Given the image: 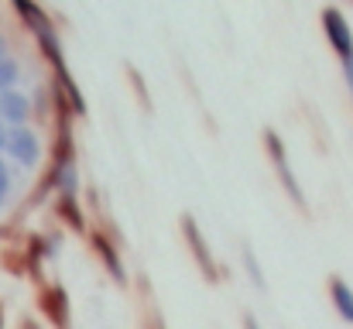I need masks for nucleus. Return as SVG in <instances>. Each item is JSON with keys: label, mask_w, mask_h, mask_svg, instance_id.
Segmentation results:
<instances>
[{"label": "nucleus", "mask_w": 353, "mask_h": 329, "mask_svg": "<svg viewBox=\"0 0 353 329\" xmlns=\"http://www.w3.org/2000/svg\"><path fill=\"white\" fill-rule=\"evenodd\" d=\"M330 292H333V306H336V312H340L347 323H353V288L347 285V281L333 278V281H330Z\"/></svg>", "instance_id": "obj_6"}, {"label": "nucleus", "mask_w": 353, "mask_h": 329, "mask_svg": "<svg viewBox=\"0 0 353 329\" xmlns=\"http://www.w3.org/2000/svg\"><path fill=\"white\" fill-rule=\"evenodd\" d=\"M343 76H347V83H350V90H353V59L343 62Z\"/></svg>", "instance_id": "obj_10"}, {"label": "nucleus", "mask_w": 353, "mask_h": 329, "mask_svg": "<svg viewBox=\"0 0 353 329\" xmlns=\"http://www.w3.org/2000/svg\"><path fill=\"white\" fill-rule=\"evenodd\" d=\"M28 97L24 93H0V120L3 123H14V127H21L24 120H28Z\"/></svg>", "instance_id": "obj_5"}, {"label": "nucleus", "mask_w": 353, "mask_h": 329, "mask_svg": "<svg viewBox=\"0 0 353 329\" xmlns=\"http://www.w3.org/2000/svg\"><path fill=\"white\" fill-rule=\"evenodd\" d=\"M323 31H326L330 45L336 48L340 62L353 59V31H350V24H347V17H343L336 7H326V10H323Z\"/></svg>", "instance_id": "obj_1"}, {"label": "nucleus", "mask_w": 353, "mask_h": 329, "mask_svg": "<svg viewBox=\"0 0 353 329\" xmlns=\"http://www.w3.org/2000/svg\"><path fill=\"white\" fill-rule=\"evenodd\" d=\"M3 144H7V123L0 120V148H3Z\"/></svg>", "instance_id": "obj_11"}, {"label": "nucleus", "mask_w": 353, "mask_h": 329, "mask_svg": "<svg viewBox=\"0 0 353 329\" xmlns=\"http://www.w3.org/2000/svg\"><path fill=\"white\" fill-rule=\"evenodd\" d=\"M17 76H21V66L14 59H0V93H10Z\"/></svg>", "instance_id": "obj_7"}, {"label": "nucleus", "mask_w": 353, "mask_h": 329, "mask_svg": "<svg viewBox=\"0 0 353 329\" xmlns=\"http://www.w3.org/2000/svg\"><path fill=\"white\" fill-rule=\"evenodd\" d=\"M7 192H10V172H7V161L0 158V206L7 203Z\"/></svg>", "instance_id": "obj_9"}, {"label": "nucleus", "mask_w": 353, "mask_h": 329, "mask_svg": "<svg viewBox=\"0 0 353 329\" xmlns=\"http://www.w3.org/2000/svg\"><path fill=\"white\" fill-rule=\"evenodd\" d=\"M0 59H7V41L0 38Z\"/></svg>", "instance_id": "obj_12"}, {"label": "nucleus", "mask_w": 353, "mask_h": 329, "mask_svg": "<svg viewBox=\"0 0 353 329\" xmlns=\"http://www.w3.org/2000/svg\"><path fill=\"white\" fill-rule=\"evenodd\" d=\"M264 141H268V148L274 151V165H278V175H281V182H285L288 196H292L295 203H302V206H305V199H302V189H299V179L292 175V168H288V161H285V151H281V141L274 137V130H268V134H264Z\"/></svg>", "instance_id": "obj_3"}, {"label": "nucleus", "mask_w": 353, "mask_h": 329, "mask_svg": "<svg viewBox=\"0 0 353 329\" xmlns=\"http://www.w3.org/2000/svg\"><path fill=\"white\" fill-rule=\"evenodd\" d=\"M243 323H247V329H261V326H257V323H254V319H250V316H247Z\"/></svg>", "instance_id": "obj_13"}, {"label": "nucleus", "mask_w": 353, "mask_h": 329, "mask_svg": "<svg viewBox=\"0 0 353 329\" xmlns=\"http://www.w3.org/2000/svg\"><path fill=\"white\" fill-rule=\"evenodd\" d=\"M182 230H185V237H189V247H192V254L199 257V268H203V275H206V278H216V264H213V257H210V250H206V240H203V233H199L196 219L185 217V219H182Z\"/></svg>", "instance_id": "obj_4"}, {"label": "nucleus", "mask_w": 353, "mask_h": 329, "mask_svg": "<svg viewBox=\"0 0 353 329\" xmlns=\"http://www.w3.org/2000/svg\"><path fill=\"white\" fill-rule=\"evenodd\" d=\"M21 165H38V154H41V144H38V134L28 130V127H14L7 130V144H3Z\"/></svg>", "instance_id": "obj_2"}, {"label": "nucleus", "mask_w": 353, "mask_h": 329, "mask_svg": "<svg viewBox=\"0 0 353 329\" xmlns=\"http://www.w3.org/2000/svg\"><path fill=\"white\" fill-rule=\"evenodd\" d=\"M0 326H3V312H0Z\"/></svg>", "instance_id": "obj_14"}, {"label": "nucleus", "mask_w": 353, "mask_h": 329, "mask_svg": "<svg viewBox=\"0 0 353 329\" xmlns=\"http://www.w3.org/2000/svg\"><path fill=\"white\" fill-rule=\"evenodd\" d=\"M243 261H247V275H250V281H254L257 288H264V278H261V268H257V257H254L250 250H243Z\"/></svg>", "instance_id": "obj_8"}]
</instances>
